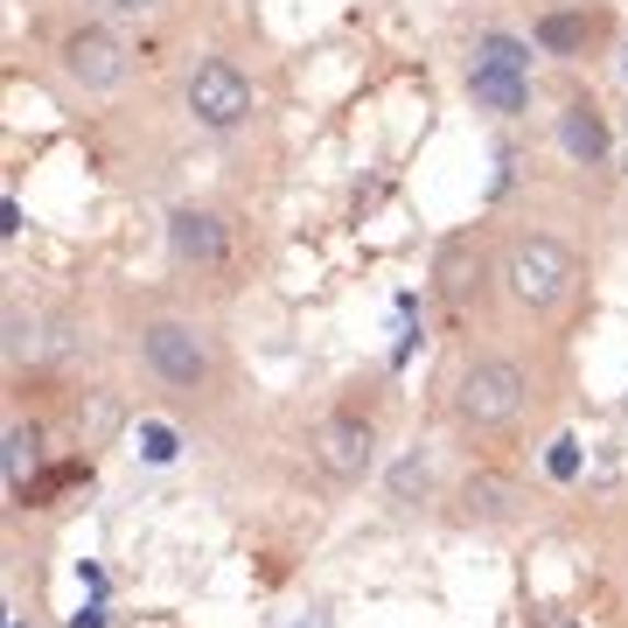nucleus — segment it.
<instances>
[{
    "mask_svg": "<svg viewBox=\"0 0 628 628\" xmlns=\"http://www.w3.org/2000/svg\"><path fill=\"white\" fill-rule=\"evenodd\" d=\"M573 279H580V265L559 238H524V244H510V259H503V287H510V300H524V308H559V300L573 294Z\"/></svg>",
    "mask_w": 628,
    "mask_h": 628,
    "instance_id": "f257e3e1",
    "label": "nucleus"
},
{
    "mask_svg": "<svg viewBox=\"0 0 628 628\" xmlns=\"http://www.w3.org/2000/svg\"><path fill=\"white\" fill-rule=\"evenodd\" d=\"M524 370L503 364V356H489V364H468L461 370V391H454V406H461L468 426H510V419L524 412Z\"/></svg>",
    "mask_w": 628,
    "mask_h": 628,
    "instance_id": "f03ea898",
    "label": "nucleus"
},
{
    "mask_svg": "<svg viewBox=\"0 0 628 628\" xmlns=\"http://www.w3.org/2000/svg\"><path fill=\"white\" fill-rule=\"evenodd\" d=\"M189 112H196L209 133H231L244 112H252V84H244L231 64H196V78H189Z\"/></svg>",
    "mask_w": 628,
    "mask_h": 628,
    "instance_id": "7ed1b4c3",
    "label": "nucleus"
},
{
    "mask_svg": "<svg viewBox=\"0 0 628 628\" xmlns=\"http://www.w3.org/2000/svg\"><path fill=\"white\" fill-rule=\"evenodd\" d=\"M147 364H155L168 385H203L209 350H203V335L189 329V321H155V329H147Z\"/></svg>",
    "mask_w": 628,
    "mask_h": 628,
    "instance_id": "20e7f679",
    "label": "nucleus"
},
{
    "mask_svg": "<svg viewBox=\"0 0 628 628\" xmlns=\"http://www.w3.org/2000/svg\"><path fill=\"white\" fill-rule=\"evenodd\" d=\"M64 64H70V78H78L84 91H112L126 78V49L112 43L105 28H78V35H70V49H64Z\"/></svg>",
    "mask_w": 628,
    "mask_h": 628,
    "instance_id": "39448f33",
    "label": "nucleus"
},
{
    "mask_svg": "<svg viewBox=\"0 0 628 628\" xmlns=\"http://www.w3.org/2000/svg\"><path fill=\"white\" fill-rule=\"evenodd\" d=\"M315 461L329 468L335 482H356V475L370 468V426H356V419H335V426H321Z\"/></svg>",
    "mask_w": 628,
    "mask_h": 628,
    "instance_id": "423d86ee",
    "label": "nucleus"
},
{
    "mask_svg": "<svg viewBox=\"0 0 628 628\" xmlns=\"http://www.w3.org/2000/svg\"><path fill=\"white\" fill-rule=\"evenodd\" d=\"M168 244L196 265H217L224 259V224L209 217V209H175V217H168Z\"/></svg>",
    "mask_w": 628,
    "mask_h": 628,
    "instance_id": "0eeeda50",
    "label": "nucleus"
},
{
    "mask_svg": "<svg viewBox=\"0 0 628 628\" xmlns=\"http://www.w3.org/2000/svg\"><path fill=\"white\" fill-rule=\"evenodd\" d=\"M468 91H475V105H489V112H524L530 105V78L524 70H496V64H475Z\"/></svg>",
    "mask_w": 628,
    "mask_h": 628,
    "instance_id": "6e6552de",
    "label": "nucleus"
},
{
    "mask_svg": "<svg viewBox=\"0 0 628 628\" xmlns=\"http://www.w3.org/2000/svg\"><path fill=\"white\" fill-rule=\"evenodd\" d=\"M559 147L573 161H601L607 155V126L594 119V105H566L559 112Z\"/></svg>",
    "mask_w": 628,
    "mask_h": 628,
    "instance_id": "1a4fd4ad",
    "label": "nucleus"
},
{
    "mask_svg": "<svg viewBox=\"0 0 628 628\" xmlns=\"http://www.w3.org/2000/svg\"><path fill=\"white\" fill-rule=\"evenodd\" d=\"M475 64L524 70V78H530V43H517V35H503V28H489V35H475Z\"/></svg>",
    "mask_w": 628,
    "mask_h": 628,
    "instance_id": "9d476101",
    "label": "nucleus"
},
{
    "mask_svg": "<svg viewBox=\"0 0 628 628\" xmlns=\"http://www.w3.org/2000/svg\"><path fill=\"white\" fill-rule=\"evenodd\" d=\"M133 454H140V461H155V468H168L182 454V433L168 426V419H140V433H133Z\"/></svg>",
    "mask_w": 628,
    "mask_h": 628,
    "instance_id": "9b49d317",
    "label": "nucleus"
},
{
    "mask_svg": "<svg viewBox=\"0 0 628 628\" xmlns=\"http://www.w3.org/2000/svg\"><path fill=\"white\" fill-rule=\"evenodd\" d=\"M35 447H43V441H35V426H22V419H14V426H8V489H14V496H28Z\"/></svg>",
    "mask_w": 628,
    "mask_h": 628,
    "instance_id": "f8f14e48",
    "label": "nucleus"
},
{
    "mask_svg": "<svg viewBox=\"0 0 628 628\" xmlns=\"http://www.w3.org/2000/svg\"><path fill=\"white\" fill-rule=\"evenodd\" d=\"M580 43H586V22H580V14H545V22H538V49L573 56Z\"/></svg>",
    "mask_w": 628,
    "mask_h": 628,
    "instance_id": "ddd939ff",
    "label": "nucleus"
},
{
    "mask_svg": "<svg viewBox=\"0 0 628 628\" xmlns=\"http://www.w3.org/2000/svg\"><path fill=\"white\" fill-rule=\"evenodd\" d=\"M426 482H433V475H426V461H419V454H406V461L391 468V496H398V503L426 496Z\"/></svg>",
    "mask_w": 628,
    "mask_h": 628,
    "instance_id": "4468645a",
    "label": "nucleus"
},
{
    "mask_svg": "<svg viewBox=\"0 0 628 628\" xmlns=\"http://www.w3.org/2000/svg\"><path fill=\"white\" fill-rule=\"evenodd\" d=\"M468 517H510V489L503 482H468Z\"/></svg>",
    "mask_w": 628,
    "mask_h": 628,
    "instance_id": "2eb2a0df",
    "label": "nucleus"
},
{
    "mask_svg": "<svg viewBox=\"0 0 628 628\" xmlns=\"http://www.w3.org/2000/svg\"><path fill=\"white\" fill-rule=\"evenodd\" d=\"M22 356H43V335L28 315H8V364H22Z\"/></svg>",
    "mask_w": 628,
    "mask_h": 628,
    "instance_id": "dca6fc26",
    "label": "nucleus"
},
{
    "mask_svg": "<svg viewBox=\"0 0 628 628\" xmlns=\"http://www.w3.org/2000/svg\"><path fill=\"white\" fill-rule=\"evenodd\" d=\"M545 468H551V482H573V475H580V441H551Z\"/></svg>",
    "mask_w": 628,
    "mask_h": 628,
    "instance_id": "f3484780",
    "label": "nucleus"
},
{
    "mask_svg": "<svg viewBox=\"0 0 628 628\" xmlns=\"http://www.w3.org/2000/svg\"><path fill=\"white\" fill-rule=\"evenodd\" d=\"M412 350H419V321H406V329H398V342H391V364L406 370V364H412Z\"/></svg>",
    "mask_w": 628,
    "mask_h": 628,
    "instance_id": "a211bd4d",
    "label": "nucleus"
},
{
    "mask_svg": "<svg viewBox=\"0 0 628 628\" xmlns=\"http://www.w3.org/2000/svg\"><path fill=\"white\" fill-rule=\"evenodd\" d=\"M0 238H22V203H14V196L0 203Z\"/></svg>",
    "mask_w": 628,
    "mask_h": 628,
    "instance_id": "6ab92c4d",
    "label": "nucleus"
},
{
    "mask_svg": "<svg viewBox=\"0 0 628 628\" xmlns=\"http://www.w3.org/2000/svg\"><path fill=\"white\" fill-rule=\"evenodd\" d=\"M70 628H105V607H99V601H84L78 615H70Z\"/></svg>",
    "mask_w": 628,
    "mask_h": 628,
    "instance_id": "aec40b11",
    "label": "nucleus"
},
{
    "mask_svg": "<svg viewBox=\"0 0 628 628\" xmlns=\"http://www.w3.org/2000/svg\"><path fill=\"white\" fill-rule=\"evenodd\" d=\"M119 8H133V14H140V8H155V0H119Z\"/></svg>",
    "mask_w": 628,
    "mask_h": 628,
    "instance_id": "412c9836",
    "label": "nucleus"
},
{
    "mask_svg": "<svg viewBox=\"0 0 628 628\" xmlns=\"http://www.w3.org/2000/svg\"><path fill=\"white\" fill-rule=\"evenodd\" d=\"M300 628H329V621H300Z\"/></svg>",
    "mask_w": 628,
    "mask_h": 628,
    "instance_id": "4be33fe9",
    "label": "nucleus"
},
{
    "mask_svg": "<svg viewBox=\"0 0 628 628\" xmlns=\"http://www.w3.org/2000/svg\"><path fill=\"white\" fill-rule=\"evenodd\" d=\"M621 78H628V56H621Z\"/></svg>",
    "mask_w": 628,
    "mask_h": 628,
    "instance_id": "5701e85b",
    "label": "nucleus"
},
{
    "mask_svg": "<svg viewBox=\"0 0 628 628\" xmlns=\"http://www.w3.org/2000/svg\"><path fill=\"white\" fill-rule=\"evenodd\" d=\"M8 628H22V621H8Z\"/></svg>",
    "mask_w": 628,
    "mask_h": 628,
    "instance_id": "b1692460",
    "label": "nucleus"
}]
</instances>
